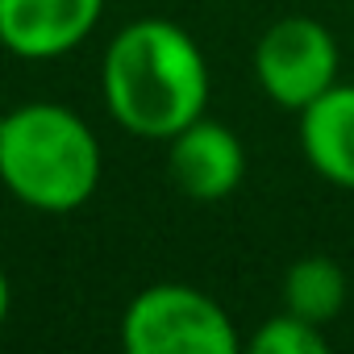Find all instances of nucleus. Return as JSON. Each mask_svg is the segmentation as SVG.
Segmentation results:
<instances>
[{"label":"nucleus","instance_id":"1","mask_svg":"<svg viewBox=\"0 0 354 354\" xmlns=\"http://www.w3.org/2000/svg\"><path fill=\"white\" fill-rule=\"evenodd\" d=\"M100 92L121 129L167 142L209 109V63L167 17H138L104 50Z\"/></svg>","mask_w":354,"mask_h":354},{"label":"nucleus","instance_id":"2","mask_svg":"<svg viewBox=\"0 0 354 354\" xmlns=\"http://www.w3.org/2000/svg\"><path fill=\"white\" fill-rule=\"evenodd\" d=\"M0 184L38 213H71L100 184V142L67 104H17L0 117Z\"/></svg>","mask_w":354,"mask_h":354},{"label":"nucleus","instance_id":"3","mask_svg":"<svg viewBox=\"0 0 354 354\" xmlns=\"http://www.w3.org/2000/svg\"><path fill=\"white\" fill-rule=\"evenodd\" d=\"M129 354H238L230 313L192 283H154L138 292L121 321Z\"/></svg>","mask_w":354,"mask_h":354},{"label":"nucleus","instance_id":"4","mask_svg":"<svg viewBox=\"0 0 354 354\" xmlns=\"http://www.w3.org/2000/svg\"><path fill=\"white\" fill-rule=\"evenodd\" d=\"M254 75L267 100L300 113L337 84V42L313 17H279L254 46Z\"/></svg>","mask_w":354,"mask_h":354},{"label":"nucleus","instance_id":"5","mask_svg":"<svg viewBox=\"0 0 354 354\" xmlns=\"http://www.w3.org/2000/svg\"><path fill=\"white\" fill-rule=\"evenodd\" d=\"M167 171L184 196L213 205L234 196L246 180V150L230 125L196 117L175 138H167Z\"/></svg>","mask_w":354,"mask_h":354},{"label":"nucleus","instance_id":"6","mask_svg":"<svg viewBox=\"0 0 354 354\" xmlns=\"http://www.w3.org/2000/svg\"><path fill=\"white\" fill-rule=\"evenodd\" d=\"M104 0H0V46L17 59H59L100 21Z\"/></svg>","mask_w":354,"mask_h":354},{"label":"nucleus","instance_id":"7","mask_svg":"<svg viewBox=\"0 0 354 354\" xmlns=\"http://www.w3.org/2000/svg\"><path fill=\"white\" fill-rule=\"evenodd\" d=\"M300 150L321 180L354 188V84H333L300 109Z\"/></svg>","mask_w":354,"mask_h":354},{"label":"nucleus","instance_id":"8","mask_svg":"<svg viewBox=\"0 0 354 354\" xmlns=\"http://www.w3.org/2000/svg\"><path fill=\"white\" fill-rule=\"evenodd\" d=\"M283 308L313 321V325H329L342 308H346V271L337 259L329 254H304L283 271Z\"/></svg>","mask_w":354,"mask_h":354},{"label":"nucleus","instance_id":"9","mask_svg":"<svg viewBox=\"0 0 354 354\" xmlns=\"http://www.w3.org/2000/svg\"><path fill=\"white\" fill-rule=\"evenodd\" d=\"M250 350L254 354H325L329 342L321 333V325L296 317V313H279L271 321H263V329L250 337Z\"/></svg>","mask_w":354,"mask_h":354},{"label":"nucleus","instance_id":"10","mask_svg":"<svg viewBox=\"0 0 354 354\" xmlns=\"http://www.w3.org/2000/svg\"><path fill=\"white\" fill-rule=\"evenodd\" d=\"M9 304H13V288H9V275L0 271V325H5V317H9Z\"/></svg>","mask_w":354,"mask_h":354}]
</instances>
